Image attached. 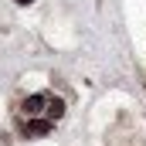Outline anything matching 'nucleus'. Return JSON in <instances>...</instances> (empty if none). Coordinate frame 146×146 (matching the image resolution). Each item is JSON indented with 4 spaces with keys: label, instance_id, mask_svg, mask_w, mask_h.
Segmentation results:
<instances>
[{
    "label": "nucleus",
    "instance_id": "4",
    "mask_svg": "<svg viewBox=\"0 0 146 146\" xmlns=\"http://www.w3.org/2000/svg\"><path fill=\"white\" fill-rule=\"evenodd\" d=\"M17 3H24V7H27V3H34V0H17Z\"/></svg>",
    "mask_w": 146,
    "mask_h": 146
},
{
    "label": "nucleus",
    "instance_id": "1",
    "mask_svg": "<svg viewBox=\"0 0 146 146\" xmlns=\"http://www.w3.org/2000/svg\"><path fill=\"white\" fill-rule=\"evenodd\" d=\"M51 126H54L51 119H34V122H27L24 129H27V136H48V133H51Z\"/></svg>",
    "mask_w": 146,
    "mask_h": 146
},
{
    "label": "nucleus",
    "instance_id": "3",
    "mask_svg": "<svg viewBox=\"0 0 146 146\" xmlns=\"http://www.w3.org/2000/svg\"><path fill=\"white\" fill-rule=\"evenodd\" d=\"M61 115H65V102H61V99H48V119L58 122Z\"/></svg>",
    "mask_w": 146,
    "mask_h": 146
},
{
    "label": "nucleus",
    "instance_id": "2",
    "mask_svg": "<svg viewBox=\"0 0 146 146\" xmlns=\"http://www.w3.org/2000/svg\"><path fill=\"white\" fill-rule=\"evenodd\" d=\"M44 106H48V95H31V99L24 102V112H27V115H34V112H41Z\"/></svg>",
    "mask_w": 146,
    "mask_h": 146
}]
</instances>
